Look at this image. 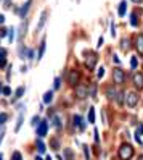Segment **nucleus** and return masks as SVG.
I'll return each mask as SVG.
<instances>
[{
  "mask_svg": "<svg viewBox=\"0 0 143 160\" xmlns=\"http://www.w3.org/2000/svg\"><path fill=\"white\" fill-rule=\"evenodd\" d=\"M118 157L119 160H130L133 157V147L127 142H124L121 147H119V152H118Z\"/></svg>",
  "mask_w": 143,
  "mask_h": 160,
  "instance_id": "obj_1",
  "label": "nucleus"
},
{
  "mask_svg": "<svg viewBox=\"0 0 143 160\" xmlns=\"http://www.w3.org/2000/svg\"><path fill=\"white\" fill-rule=\"evenodd\" d=\"M137 102H138V96H137V92H127L126 94V105L129 108H133L137 105Z\"/></svg>",
  "mask_w": 143,
  "mask_h": 160,
  "instance_id": "obj_2",
  "label": "nucleus"
},
{
  "mask_svg": "<svg viewBox=\"0 0 143 160\" xmlns=\"http://www.w3.org/2000/svg\"><path fill=\"white\" fill-rule=\"evenodd\" d=\"M113 79L116 84H122L124 81H126V74H124V71L121 68H114L113 70Z\"/></svg>",
  "mask_w": 143,
  "mask_h": 160,
  "instance_id": "obj_3",
  "label": "nucleus"
},
{
  "mask_svg": "<svg viewBox=\"0 0 143 160\" xmlns=\"http://www.w3.org/2000/svg\"><path fill=\"white\" fill-rule=\"evenodd\" d=\"M79 78H81V74H79L77 70H69V73H68V82L71 84V86H77Z\"/></svg>",
  "mask_w": 143,
  "mask_h": 160,
  "instance_id": "obj_4",
  "label": "nucleus"
},
{
  "mask_svg": "<svg viewBox=\"0 0 143 160\" xmlns=\"http://www.w3.org/2000/svg\"><path fill=\"white\" fill-rule=\"evenodd\" d=\"M89 96V89L82 86V84H79V86H76V97H79V99H85Z\"/></svg>",
  "mask_w": 143,
  "mask_h": 160,
  "instance_id": "obj_5",
  "label": "nucleus"
},
{
  "mask_svg": "<svg viewBox=\"0 0 143 160\" xmlns=\"http://www.w3.org/2000/svg\"><path fill=\"white\" fill-rule=\"evenodd\" d=\"M97 60H98L97 53H90L89 57H87V60H85V67H87L89 70H93L95 65H97Z\"/></svg>",
  "mask_w": 143,
  "mask_h": 160,
  "instance_id": "obj_6",
  "label": "nucleus"
},
{
  "mask_svg": "<svg viewBox=\"0 0 143 160\" xmlns=\"http://www.w3.org/2000/svg\"><path fill=\"white\" fill-rule=\"evenodd\" d=\"M47 131H48V123L47 121H40L39 126H37V134H39V138L47 136Z\"/></svg>",
  "mask_w": 143,
  "mask_h": 160,
  "instance_id": "obj_7",
  "label": "nucleus"
},
{
  "mask_svg": "<svg viewBox=\"0 0 143 160\" xmlns=\"http://www.w3.org/2000/svg\"><path fill=\"white\" fill-rule=\"evenodd\" d=\"M132 81H133V84H135L137 89H143V74L141 73H135V74H133Z\"/></svg>",
  "mask_w": 143,
  "mask_h": 160,
  "instance_id": "obj_8",
  "label": "nucleus"
},
{
  "mask_svg": "<svg viewBox=\"0 0 143 160\" xmlns=\"http://www.w3.org/2000/svg\"><path fill=\"white\" fill-rule=\"evenodd\" d=\"M118 94H119V91H116V86H108L106 88V97L109 100H116Z\"/></svg>",
  "mask_w": 143,
  "mask_h": 160,
  "instance_id": "obj_9",
  "label": "nucleus"
},
{
  "mask_svg": "<svg viewBox=\"0 0 143 160\" xmlns=\"http://www.w3.org/2000/svg\"><path fill=\"white\" fill-rule=\"evenodd\" d=\"M31 3H32V0H27V2L18 10V15H20V18H26L27 12H29V8H31Z\"/></svg>",
  "mask_w": 143,
  "mask_h": 160,
  "instance_id": "obj_10",
  "label": "nucleus"
},
{
  "mask_svg": "<svg viewBox=\"0 0 143 160\" xmlns=\"http://www.w3.org/2000/svg\"><path fill=\"white\" fill-rule=\"evenodd\" d=\"M72 121H74V126H76V128H79V131H84V129H85V123H84L82 117L74 115V117H72Z\"/></svg>",
  "mask_w": 143,
  "mask_h": 160,
  "instance_id": "obj_11",
  "label": "nucleus"
},
{
  "mask_svg": "<svg viewBox=\"0 0 143 160\" xmlns=\"http://www.w3.org/2000/svg\"><path fill=\"white\" fill-rule=\"evenodd\" d=\"M63 155H64V160H74V152L71 147H64Z\"/></svg>",
  "mask_w": 143,
  "mask_h": 160,
  "instance_id": "obj_12",
  "label": "nucleus"
},
{
  "mask_svg": "<svg viewBox=\"0 0 143 160\" xmlns=\"http://www.w3.org/2000/svg\"><path fill=\"white\" fill-rule=\"evenodd\" d=\"M47 15H48V12L44 10L42 15H40V21H39V24H37V31H40L42 28H44V24H45V21H47Z\"/></svg>",
  "mask_w": 143,
  "mask_h": 160,
  "instance_id": "obj_13",
  "label": "nucleus"
},
{
  "mask_svg": "<svg viewBox=\"0 0 143 160\" xmlns=\"http://www.w3.org/2000/svg\"><path fill=\"white\" fill-rule=\"evenodd\" d=\"M135 49L138 53H143V36L137 37V44H135Z\"/></svg>",
  "mask_w": 143,
  "mask_h": 160,
  "instance_id": "obj_14",
  "label": "nucleus"
},
{
  "mask_svg": "<svg viewBox=\"0 0 143 160\" xmlns=\"http://www.w3.org/2000/svg\"><path fill=\"white\" fill-rule=\"evenodd\" d=\"M126 10H127V2H126V0H122V2L119 3V10H118L119 16H124V15H126Z\"/></svg>",
  "mask_w": 143,
  "mask_h": 160,
  "instance_id": "obj_15",
  "label": "nucleus"
},
{
  "mask_svg": "<svg viewBox=\"0 0 143 160\" xmlns=\"http://www.w3.org/2000/svg\"><path fill=\"white\" fill-rule=\"evenodd\" d=\"M52 100H53V92H52V91L45 92V94H44V103H50Z\"/></svg>",
  "mask_w": 143,
  "mask_h": 160,
  "instance_id": "obj_16",
  "label": "nucleus"
},
{
  "mask_svg": "<svg viewBox=\"0 0 143 160\" xmlns=\"http://www.w3.org/2000/svg\"><path fill=\"white\" fill-rule=\"evenodd\" d=\"M89 96H90V97H97V84H95V82L90 84V88H89Z\"/></svg>",
  "mask_w": 143,
  "mask_h": 160,
  "instance_id": "obj_17",
  "label": "nucleus"
},
{
  "mask_svg": "<svg viewBox=\"0 0 143 160\" xmlns=\"http://www.w3.org/2000/svg\"><path fill=\"white\" fill-rule=\"evenodd\" d=\"M35 146H37V150H39V154H44V152H45V144L42 142L40 139H37V142H35Z\"/></svg>",
  "mask_w": 143,
  "mask_h": 160,
  "instance_id": "obj_18",
  "label": "nucleus"
},
{
  "mask_svg": "<svg viewBox=\"0 0 143 160\" xmlns=\"http://www.w3.org/2000/svg\"><path fill=\"white\" fill-rule=\"evenodd\" d=\"M44 52H45V39L40 42V49H39V55H37V60H40L44 57Z\"/></svg>",
  "mask_w": 143,
  "mask_h": 160,
  "instance_id": "obj_19",
  "label": "nucleus"
},
{
  "mask_svg": "<svg viewBox=\"0 0 143 160\" xmlns=\"http://www.w3.org/2000/svg\"><path fill=\"white\" fill-rule=\"evenodd\" d=\"M129 47H130V42H129L127 39H122V41H121V49H122L124 52H127Z\"/></svg>",
  "mask_w": 143,
  "mask_h": 160,
  "instance_id": "obj_20",
  "label": "nucleus"
},
{
  "mask_svg": "<svg viewBox=\"0 0 143 160\" xmlns=\"http://www.w3.org/2000/svg\"><path fill=\"white\" fill-rule=\"evenodd\" d=\"M23 94H24V88L20 86V88L16 89V92H15V100H16V99H21V97H23Z\"/></svg>",
  "mask_w": 143,
  "mask_h": 160,
  "instance_id": "obj_21",
  "label": "nucleus"
},
{
  "mask_svg": "<svg viewBox=\"0 0 143 160\" xmlns=\"http://www.w3.org/2000/svg\"><path fill=\"white\" fill-rule=\"evenodd\" d=\"M7 37H8V42L12 44L13 39H15V28H10V29H8V36Z\"/></svg>",
  "mask_w": 143,
  "mask_h": 160,
  "instance_id": "obj_22",
  "label": "nucleus"
},
{
  "mask_svg": "<svg viewBox=\"0 0 143 160\" xmlns=\"http://www.w3.org/2000/svg\"><path fill=\"white\" fill-rule=\"evenodd\" d=\"M53 125H55V128H61V120H60V117L58 115H53Z\"/></svg>",
  "mask_w": 143,
  "mask_h": 160,
  "instance_id": "obj_23",
  "label": "nucleus"
},
{
  "mask_svg": "<svg viewBox=\"0 0 143 160\" xmlns=\"http://www.w3.org/2000/svg\"><path fill=\"white\" fill-rule=\"evenodd\" d=\"M50 146H52V149H53V150H58V149H60V142H58V139H55V138H53V139L50 141Z\"/></svg>",
  "mask_w": 143,
  "mask_h": 160,
  "instance_id": "obj_24",
  "label": "nucleus"
},
{
  "mask_svg": "<svg viewBox=\"0 0 143 160\" xmlns=\"http://www.w3.org/2000/svg\"><path fill=\"white\" fill-rule=\"evenodd\" d=\"M89 121L95 123V108L93 107H90V110H89Z\"/></svg>",
  "mask_w": 143,
  "mask_h": 160,
  "instance_id": "obj_25",
  "label": "nucleus"
},
{
  "mask_svg": "<svg viewBox=\"0 0 143 160\" xmlns=\"http://www.w3.org/2000/svg\"><path fill=\"white\" fill-rule=\"evenodd\" d=\"M12 160H23V154L20 152V150H15L13 155H12Z\"/></svg>",
  "mask_w": 143,
  "mask_h": 160,
  "instance_id": "obj_26",
  "label": "nucleus"
},
{
  "mask_svg": "<svg viewBox=\"0 0 143 160\" xmlns=\"http://www.w3.org/2000/svg\"><path fill=\"white\" fill-rule=\"evenodd\" d=\"M124 96H126V94H124V92H119V94H118V97H116V102L119 103V105H124Z\"/></svg>",
  "mask_w": 143,
  "mask_h": 160,
  "instance_id": "obj_27",
  "label": "nucleus"
},
{
  "mask_svg": "<svg viewBox=\"0 0 143 160\" xmlns=\"http://www.w3.org/2000/svg\"><path fill=\"white\" fill-rule=\"evenodd\" d=\"M130 24H132V26H138V21H137V13H132V15H130Z\"/></svg>",
  "mask_w": 143,
  "mask_h": 160,
  "instance_id": "obj_28",
  "label": "nucleus"
},
{
  "mask_svg": "<svg viewBox=\"0 0 143 160\" xmlns=\"http://www.w3.org/2000/svg\"><path fill=\"white\" fill-rule=\"evenodd\" d=\"M2 96H5V97H10V96H12V88L5 86V88H3V91H2Z\"/></svg>",
  "mask_w": 143,
  "mask_h": 160,
  "instance_id": "obj_29",
  "label": "nucleus"
},
{
  "mask_svg": "<svg viewBox=\"0 0 143 160\" xmlns=\"http://www.w3.org/2000/svg\"><path fill=\"white\" fill-rule=\"evenodd\" d=\"M26 28H27V23L24 21V23L21 24V28H20V29H21V31H20V39H21V37L24 36V32H26Z\"/></svg>",
  "mask_w": 143,
  "mask_h": 160,
  "instance_id": "obj_30",
  "label": "nucleus"
},
{
  "mask_svg": "<svg viewBox=\"0 0 143 160\" xmlns=\"http://www.w3.org/2000/svg\"><path fill=\"white\" fill-rule=\"evenodd\" d=\"M21 125H23V113L20 115V118H18V123H16V128H15V131H20Z\"/></svg>",
  "mask_w": 143,
  "mask_h": 160,
  "instance_id": "obj_31",
  "label": "nucleus"
},
{
  "mask_svg": "<svg viewBox=\"0 0 143 160\" xmlns=\"http://www.w3.org/2000/svg\"><path fill=\"white\" fill-rule=\"evenodd\" d=\"M7 120H8V115H7V113H0V126L5 125Z\"/></svg>",
  "mask_w": 143,
  "mask_h": 160,
  "instance_id": "obj_32",
  "label": "nucleus"
},
{
  "mask_svg": "<svg viewBox=\"0 0 143 160\" xmlns=\"http://www.w3.org/2000/svg\"><path fill=\"white\" fill-rule=\"evenodd\" d=\"M84 155H85V160H90V154H89V147L84 146Z\"/></svg>",
  "mask_w": 143,
  "mask_h": 160,
  "instance_id": "obj_33",
  "label": "nucleus"
},
{
  "mask_svg": "<svg viewBox=\"0 0 143 160\" xmlns=\"http://www.w3.org/2000/svg\"><path fill=\"white\" fill-rule=\"evenodd\" d=\"M97 76H98V79L104 76V68H103V67H100V68H98V73H97Z\"/></svg>",
  "mask_w": 143,
  "mask_h": 160,
  "instance_id": "obj_34",
  "label": "nucleus"
},
{
  "mask_svg": "<svg viewBox=\"0 0 143 160\" xmlns=\"http://www.w3.org/2000/svg\"><path fill=\"white\" fill-rule=\"evenodd\" d=\"M3 36H8V29L7 28H0V37H3Z\"/></svg>",
  "mask_w": 143,
  "mask_h": 160,
  "instance_id": "obj_35",
  "label": "nucleus"
},
{
  "mask_svg": "<svg viewBox=\"0 0 143 160\" xmlns=\"http://www.w3.org/2000/svg\"><path fill=\"white\" fill-rule=\"evenodd\" d=\"M5 57H7V49L0 47V58H5Z\"/></svg>",
  "mask_w": 143,
  "mask_h": 160,
  "instance_id": "obj_36",
  "label": "nucleus"
},
{
  "mask_svg": "<svg viewBox=\"0 0 143 160\" xmlns=\"http://www.w3.org/2000/svg\"><path fill=\"white\" fill-rule=\"evenodd\" d=\"M130 67H132L133 70L137 68V58H135V57H132V60H130Z\"/></svg>",
  "mask_w": 143,
  "mask_h": 160,
  "instance_id": "obj_37",
  "label": "nucleus"
},
{
  "mask_svg": "<svg viewBox=\"0 0 143 160\" xmlns=\"http://www.w3.org/2000/svg\"><path fill=\"white\" fill-rule=\"evenodd\" d=\"M60 86H61V79L55 78V89H60Z\"/></svg>",
  "mask_w": 143,
  "mask_h": 160,
  "instance_id": "obj_38",
  "label": "nucleus"
},
{
  "mask_svg": "<svg viewBox=\"0 0 143 160\" xmlns=\"http://www.w3.org/2000/svg\"><path fill=\"white\" fill-rule=\"evenodd\" d=\"M39 123H40V118H39V117H34V118H32V126H37Z\"/></svg>",
  "mask_w": 143,
  "mask_h": 160,
  "instance_id": "obj_39",
  "label": "nucleus"
},
{
  "mask_svg": "<svg viewBox=\"0 0 143 160\" xmlns=\"http://www.w3.org/2000/svg\"><path fill=\"white\" fill-rule=\"evenodd\" d=\"M7 67V58H0V70Z\"/></svg>",
  "mask_w": 143,
  "mask_h": 160,
  "instance_id": "obj_40",
  "label": "nucleus"
},
{
  "mask_svg": "<svg viewBox=\"0 0 143 160\" xmlns=\"http://www.w3.org/2000/svg\"><path fill=\"white\" fill-rule=\"evenodd\" d=\"M103 42H104V39H103V36H101L100 39H98V44H97V47H98V49H100V47L103 45Z\"/></svg>",
  "mask_w": 143,
  "mask_h": 160,
  "instance_id": "obj_41",
  "label": "nucleus"
},
{
  "mask_svg": "<svg viewBox=\"0 0 143 160\" xmlns=\"http://www.w3.org/2000/svg\"><path fill=\"white\" fill-rule=\"evenodd\" d=\"M111 34L116 36V28H114V23H111Z\"/></svg>",
  "mask_w": 143,
  "mask_h": 160,
  "instance_id": "obj_42",
  "label": "nucleus"
},
{
  "mask_svg": "<svg viewBox=\"0 0 143 160\" xmlns=\"http://www.w3.org/2000/svg\"><path fill=\"white\" fill-rule=\"evenodd\" d=\"M137 134H143V123L138 125V133H137Z\"/></svg>",
  "mask_w": 143,
  "mask_h": 160,
  "instance_id": "obj_43",
  "label": "nucleus"
},
{
  "mask_svg": "<svg viewBox=\"0 0 143 160\" xmlns=\"http://www.w3.org/2000/svg\"><path fill=\"white\" fill-rule=\"evenodd\" d=\"M95 141H97V142L100 141V136H98V129H95Z\"/></svg>",
  "mask_w": 143,
  "mask_h": 160,
  "instance_id": "obj_44",
  "label": "nucleus"
},
{
  "mask_svg": "<svg viewBox=\"0 0 143 160\" xmlns=\"http://www.w3.org/2000/svg\"><path fill=\"white\" fill-rule=\"evenodd\" d=\"M113 62H114V63H119V62H121V60H119V58H118V55H114V57H113Z\"/></svg>",
  "mask_w": 143,
  "mask_h": 160,
  "instance_id": "obj_45",
  "label": "nucleus"
},
{
  "mask_svg": "<svg viewBox=\"0 0 143 160\" xmlns=\"http://www.w3.org/2000/svg\"><path fill=\"white\" fill-rule=\"evenodd\" d=\"M3 23H5V16L0 15V24H3Z\"/></svg>",
  "mask_w": 143,
  "mask_h": 160,
  "instance_id": "obj_46",
  "label": "nucleus"
},
{
  "mask_svg": "<svg viewBox=\"0 0 143 160\" xmlns=\"http://www.w3.org/2000/svg\"><path fill=\"white\" fill-rule=\"evenodd\" d=\"M8 3H10V0H5V8H8Z\"/></svg>",
  "mask_w": 143,
  "mask_h": 160,
  "instance_id": "obj_47",
  "label": "nucleus"
},
{
  "mask_svg": "<svg viewBox=\"0 0 143 160\" xmlns=\"http://www.w3.org/2000/svg\"><path fill=\"white\" fill-rule=\"evenodd\" d=\"M132 2H135V3H141L143 0H132Z\"/></svg>",
  "mask_w": 143,
  "mask_h": 160,
  "instance_id": "obj_48",
  "label": "nucleus"
},
{
  "mask_svg": "<svg viewBox=\"0 0 143 160\" xmlns=\"http://www.w3.org/2000/svg\"><path fill=\"white\" fill-rule=\"evenodd\" d=\"M2 91H3V86H2V82H0V94H2Z\"/></svg>",
  "mask_w": 143,
  "mask_h": 160,
  "instance_id": "obj_49",
  "label": "nucleus"
},
{
  "mask_svg": "<svg viewBox=\"0 0 143 160\" xmlns=\"http://www.w3.org/2000/svg\"><path fill=\"white\" fill-rule=\"evenodd\" d=\"M35 160H42V157H39V155H37V157H35Z\"/></svg>",
  "mask_w": 143,
  "mask_h": 160,
  "instance_id": "obj_50",
  "label": "nucleus"
},
{
  "mask_svg": "<svg viewBox=\"0 0 143 160\" xmlns=\"http://www.w3.org/2000/svg\"><path fill=\"white\" fill-rule=\"evenodd\" d=\"M138 160H143V155H140V157H138Z\"/></svg>",
  "mask_w": 143,
  "mask_h": 160,
  "instance_id": "obj_51",
  "label": "nucleus"
},
{
  "mask_svg": "<svg viewBox=\"0 0 143 160\" xmlns=\"http://www.w3.org/2000/svg\"><path fill=\"white\" fill-rule=\"evenodd\" d=\"M0 160H2V155H0Z\"/></svg>",
  "mask_w": 143,
  "mask_h": 160,
  "instance_id": "obj_52",
  "label": "nucleus"
}]
</instances>
